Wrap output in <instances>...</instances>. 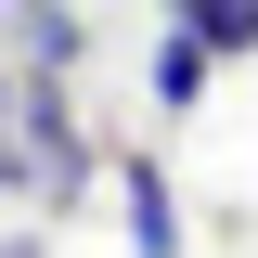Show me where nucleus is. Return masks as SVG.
Returning <instances> with one entry per match:
<instances>
[{"label":"nucleus","mask_w":258,"mask_h":258,"mask_svg":"<svg viewBox=\"0 0 258 258\" xmlns=\"http://www.w3.org/2000/svg\"><path fill=\"white\" fill-rule=\"evenodd\" d=\"M0 168H13L26 194H52V207H64L78 181H91V142H78L64 91H26V103H13V155H0Z\"/></svg>","instance_id":"f257e3e1"},{"label":"nucleus","mask_w":258,"mask_h":258,"mask_svg":"<svg viewBox=\"0 0 258 258\" xmlns=\"http://www.w3.org/2000/svg\"><path fill=\"white\" fill-rule=\"evenodd\" d=\"M116 194H129V245H142V258H181V194L155 181V155H129Z\"/></svg>","instance_id":"f03ea898"},{"label":"nucleus","mask_w":258,"mask_h":258,"mask_svg":"<svg viewBox=\"0 0 258 258\" xmlns=\"http://www.w3.org/2000/svg\"><path fill=\"white\" fill-rule=\"evenodd\" d=\"M168 26H194L207 52H258V0H168Z\"/></svg>","instance_id":"7ed1b4c3"},{"label":"nucleus","mask_w":258,"mask_h":258,"mask_svg":"<svg viewBox=\"0 0 258 258\" xmlns=\"http://www.w3.org/2000/svg\"><path fill=\"white\" fill-rule=\"evenodd\" d=\"M207 64H220L207 39H194V26H168V39H155V103H194V91H207Z\"/></svg>","instance_id":"20e7f679"},{"label":"nucleus","mask_w":258,"mask_h":258,"mask_svg":"<svg viewBox=\"0 0 258 258\" xmlns=\"http://www.w3.org/2000/svg\"><path fill=\"white\" fill-rule=\"evenodd\" d=\"M0 116H13V91H0Z\"/></svg>","instance_id":"39448f33"}]
</instances>
